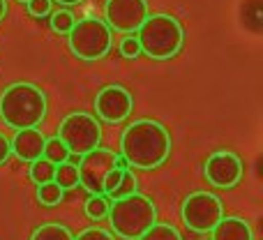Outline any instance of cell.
<instances>
[{"label": "cell", "mask_w": 263, "mask_h": 240, "mask_svg": "<svg viewBox=\"0 0 263 240\" xmlns=\"http://www.w3.org/2000/svg\"><path fill=\"white\" fill-rule=\"evenodd\" d=\"M74 240H116V236L106 229L100 227H90V229H83L79 236H74Z\"/></svg>", "instance_id": "cb8c5ba5"}, {"label": "cell", "mask_w": 263, "mask_h": 240, "mask_svg": "<svg viewBox=\"0 0 263 240\" xmlns=\"http://www.w3.org/2000/svg\"><path fill=\"white\" fill-rule=\"evenodd\" d=\"M136 42L141 46V53L148 58L168 60L180 53L185 44V30L173 14H148L136 30Z\"/></svg>", "instance_id": "3957f363"}, {"label": "cell", "mask_w": 263, "mask_h": 240, "mask_svg": "<svg viewBox=\"0 0 263 240\" xmlns=\"http://www.w3.org/2000/svg\"><path fill=\"white\" fill-rule=\"evenodd\" d=\"M136 185H139V180H136V176L132 171H123V178H120L118 187L114 190V194H111V199H123V196H129L136 192Z\"/></svg>", "instance_id": "7402d4cb"}, {"label": "cell", "mask_w": 263, "mask_h": 240, "mask_svg": "<svg viewBox=\"0 0 263 240\" xmlns=\"http://www.w3.org/2000/svg\"><path fill=\"white\" fill-rule=\"evenodd\" d=\"M132 109H134V97L125 86H106L102 88L100 93L95 95V111L97 118H102L104 122H123L129 118Z\"/></svg>", "instance_id": "8fae6325"}, {"label": "cell", "mask_w": 263, "mask_h": 240, "mask_svg": "<svg viewBox=\"0 0 263 240\" xmlns=\"http://www.w3.org/2000/svg\"><path fill=\"white\" fill-rule=\"evenodd\" d=\"M114 157L116 153L109 148H95L86 153L79 162V182L86 187L90 194H104L102 185L109 171H114Z\"/></svg>", "instance_id": "30bf717a"}, {"label": "cell", "mask_w": 263, "mask_h": 240, "mask_svg": "<svg viewBox=\"0 0 263 240\" xmlns=\"http://www.w3.org/2000/svg\"><path fill=\"white\" fill-rule=\"evenodd\" d=\"M58 5H65V7H69V5H79V3H83V0H55Z\"/></svg>", "instance_id": "f546056e"}, {"label": "cell", "mask_w": 263, "mask_h": 240, "mask_svg": "<svg viewBox=\"0 0 263 240\" xmlns=\"http://www.w3.org/2000/svg\"><path fill=\"white\" fill-rule=\"evenodd\" d=\"M210 233L213 240H254L250 222L242 217H222Z\"/></svg>", "instance_id": "4fadbf2b"}, {"label": "cell", "mask_w": 263, "mask_h": 240, "mask_svg": "<svg viewBox=\"0 0 263 240\" xmlns=\"http://www.w3.org/2000/svg\"><path fill=\"white\" fill-rule=\"evenodd\" d=\"M65 196V190H60V185H55L53 180L44 182V185H37V201L42 206H58Z\"/></svg>", "instance_id": "d6986e66"}, {"label": "cell", "mask_w": 263, "mask_h": 240, "mask_svg": "<svg viewBox=\"0 0 263 240\" xmlns=\"http://www.w3.org/2000/svg\"><path fill=\"white\" fill-rule=\"evenodd\" d=\"M7 16V0H0V21Z\"/></svg>", "instance_id": "f1b7e54d"}, {"label": "cell", "mask_w": 263, "mask_h": 240, "mask_svg": "<svg viewBox=\"0 0 263 240\" xmlns=\"http://www.w3.org/2000/svg\"><path fill=\"white\" fill-rule=\"evenodd\" d=\"M58 139L65 143V148L74 155H86L90 150L100 148L102 141V125L92 114L86 111H72L65 116L58 125Z\"/></svg>", "instance_id": "8992f818"}, {"label": "cell", "mask_w": 263, "mask_h": 240, "mask_svg": "<svg viewBox=\"0 0 263 240\" xmlns=\"http://www.w3.org/2000/svg\"><path fill=\"white\" fill-rule=\"evenodd\" d=\"M205 180L219 190H231L242 180V159L231 150H217L205 159Z\"/></svg>", "instance_id": "9c48e42d"}, {"label": "cell", "mask_w": 263, "mask_h": 240, "mask_svg": "<svg viewBox=\"0 0 263 240\" xmlns=\"http://www.w3.org/2000/svg\"><path fill=\"white\" fill-rule=\"evenodd\" d=\"M109 208H111V201L104 194H92L86 201V215L90 219H104L109 215Z\"/></svg>", "instance_id": "44dd1931"}, {"label": "cell", "mask_w": 263, "mask_h": 240, "mask_svg": "<svg viewBox=\"0 0 263 240\" xmlns=\"http://www.w3.org/2000/svg\"><path fill=\"white\" fill-rule=\"evenodd\" d=\"M42 157L49 159L51 164H55V167H58V164L67 162L69 150L65 148V143L58 139V136H51V139L44 141V153H42Z\"/></svg>", "instance_id": "9a60e30c"}, {"label": "cell", "mask_w": 263, "mask_h": 240, "mask_svg": "<svg viewBox=\"0 0 263 240\" xmlns=\"http://www.w3.org/2000/svg\"><path fill=\"white\" fill-rule=\"evenodd\" d=\"M180 215L190 231L208 233L224 217V206L219 196H215L213 192H194L182 201Z\"/></svg>", "instance_id": "52a82bcc"}, {"label": "cell", "mask_w": 263, "mask_h": 240, "mask_svg": "<svg viewBox=\"0 0 263 240\" xmlns=\"http://www.w3.org/2000/svg\"><path fill=\"white\" fill-rule=\"evenodd\" d=\"M120 155L134 169H157L171 155V134L159 120L139 118L123 130Z\"/></svg>", "instance_id": "6da1fadb"}, {"label": "cell", "mask_w": 263, "mask_h": 240, "mask_svg": "<svg viewBox=\"0 0 263 240\" xmlns=\"http://www.w3.org/2000/svg\"><path fill=\"white\" fill-rule=\"evenodd\" d=\"M55 176V164H51L49 159L40 157L30 164V180L35 185H44V182H51Z\"/></svg>", "instance_id": "e0dca14e"}, {"label": "cell", "mask_w": 263, "mask_h": 240, "mask_svg": "<svg viewBox=\"0 0 263 240\" xmlns=\"http://www.w3.org/2000/svg\"><path fill=\"white\" fill-rule=\"evenodd\" d=\"M46 116V95L28 81L12 83L0 95V118L12 130H35Z\"/></svg>", "instance_id": "7a4b0ae2"}, {"label": "cell", "mask_w": 263, "mask_h": 240, "mask_svg": "<svg viewBox=\"0 0 263 240\" xmlns=\"http://www.w3.org/2000/svg\"><path fill=\"white\" fill-rule=\"evenodd\" d=\"M120 178H123V171H118V169H114V171L106 173L104 185H102V192H104V196H111V194H114V190L118 187Z\"/></svg>", "instance_id": "484cf974"}, {"label": "cell", "mask_w": 263, "mask_h": 240, "mask_svg": "<svg viewBox=\"0 0 263 240\" xmlns=\"http://www.w3.org/2000/svg\"><path fill=\"white\" fill-rule=\"evenodd\" d=\"M120 53L125 56V58H139L141 56V46L139 42H136V37H123V42H120Z\"/></svg>", "instance_id": "d4e9b609"}, {"label": "cell", "mask_w": 263, "mask_h": 240, "mask_svg": "<svg viewBox=\"0 0 263 240\" xmlns=\"http://www.w3.org/2000/svg\"><path fill=\"white\" fill-rule=\"evenodd\" d=\"M18 3H28V0H18Z\"/></svg>", "instance_id": "4dcf8cb0"}, {"label": "cell", "mask_w": 263, "mask_h": 240, "mask_svg": "<svg viewBox=\"0 0 263 240\" xmlns=\"http://www.w3.org/2000/svg\"><path fill=\"white\" fill-rule=\"evenodd\" d=\"M67 37L69 51L79 60H86V63L102 60L111 51V44H114L111 28L102 19H81V21L74 23Z\"/></svg>", "instance_id": "5b68a950"}, {"label": "cell", "mask_w": 263, "mask_h": 240, "mask_svg": "<svg viewBox=\"0 0 263 240\" xmlns=\"http://www.w3.org/2000/svg\"><path fill=\"white\" fill-rule=\"evenodd\" d=\"M109 222L116 236L123 240H139L157 222V208H155L153 199L145 194H134L116 199L109 208Z\"/></svg>", "instance_id": "277c9868"}, {"label": "cell", "mask_w": 263, "mask_h": 240, "mask_svg": "<svg viewBox=\"0 0 263 240\" xmlns=\"http://www.w3.org/2000/svg\"><path fill=\"white\" fill-rule=\"evenodd\" d=\"M53 182L60 185V190H72V187L79 185V169L69 162H63L55 167V176Z\"/></svg>", "instance_id": "2e32d148"}, {"label": "cell", "mask_w": 263, "mask_h": 240, "mask_svg": "<svg viewBox=\"0 0 263 240\" xmlns=\"http://www.w3.org/2000/svg\"><path fill=\"white\" fill-rule=\"evenodd\" d=\"M51 3H53V0H28L26 9H28V14H30V16L44 19V16H49V14H51Z\"/></svg>", "instance_id": "603a6c76"}, {"label": "cell", "mask_w": 263, "mask_h": 240, "mask_svg": "<svg viewBox=\"0 0 263 240\" xmlns=\"http://www.w3.org/2000/svg\"><path fill=\"white\" fill-rule=\"evenodd\" d=\"M44 141L46 139L40 130H18L16 134H14V139L9 141V148H12V153L16 155L21 162L32 164L44 153Z\"/></svg>", "instance_id": "7c38bea8"}, {"label": "cell", "mask_w": 263, "mask_h": 240, "mask_svg": "<svg viewBox=\"0 0 263 240\" xmlns=\"http://www.w3.org/2000/svg\"><path fill=\"white\" fill-rule=\"evenodd\" d=\"M30 240H74L72 231H69L65 224H42V227H37L35 231H32Z\"/></svg>", "instance_id": "5bb4252c"}, {"label": "cell", "mask_w": 263, "mask_h": 240, "mask_svg": "<svg viewBox=\"0 0 263 240\" xmlns=\"http://www.w3.org/2000/svg\"><path fill=\"white\" fill-rule=\"evenodd\" d=\"M74 23H77V16L69 9H55V12H51V28L58 35H69Z\"/></svg>", "instance_id": "ffe728a7"}, {"label": "cell", "mask_w": 263, "mask_h": 240, "mask_svg": "<svg viewBox=\"0 0 263 240\" xmlns=\"http://www.w3.org/2000/svg\"><path fill=\"white\" fill-rule=\"evenodd\" d=\"M148 16V0H106L104 23L111 30L134 35Z\"/></svg>", "instance_id": "ba28073f"}, {"label": "cell", "mask_w": 263, "mask_h": 240, "mask_svg": "<svg viewBox=\"0 0 263 240\" xmlns=\"http://www.w3.org/2000/svg\"><path fill=\"white\" fill-rule=\"evenodd\" d=\"M114 169H118V171H129V162L123 157V155H116L114 157Z\"/></svg>", "instance_id": "83f0119b"}, {"label": "cell", "mask_w": 263, "mask_h": 240, "mask_svg": "<svg viewBox=\"0 0 263 240\" xmlns=\"http://www.w3.org/2000/svg\"><path fill=\"white\" fill-rule=\"evenodd\" d=\"M139 240H182V236H180V231H178L176 227H171V224L155 222Z\"/></svg>", "instance_id": "ac0fdd59"}, {"label": "cell", "mask_w": 263, "mask_h": 240, "mask_svg": "<svg viewBox=\"0 0 263 240\" xmlns=\"http://www.w3.org/2000/svg\"><path fill=\"white\" fill-rule=\"evenodd\" d=\"M9 155H12V148H9V139H7L5 134H0V167H3V164L9 159Z\"/></svg>", "instance_id": "4316f807"}]
</instances>
